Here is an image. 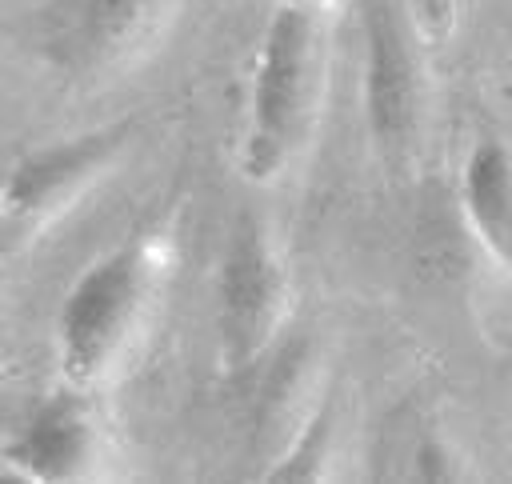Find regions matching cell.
<instances>
[{
  "label": "cell",
  "instance_id": "cell-6",
  "mask_svg": "<svg viewBox=\"0 0 512 484\" xmlns=\"http://www.w3.org/2000/svg\"><path fill=\"white\" fill-rule=\"evenodd\" d=\"M96 420L84 388L44 396L4 440V464L32 480H80L96 460Z\"/></svg>",
  "mask_w": 512,
  "mask_h": 484
},
{
  "label": "cell",
  "instance_id": "cell-8",
  "mask_svg": "<svg viewBox=\"0 0 512 484\" xmlns=\"http://www.w3.org/2000/svg\"><path fill=\"white\" fill-rule=\"evenodd\" d=\"M164 0H72L68 48L84 64H100L136 48L160 20Z\"/></svg>",
  "mask_w": 512,
  "mask_h": 484
},
{
  "label": "cell",
  "instance_id": "cell-5",
  "mask_svg": "<svg viewBox=\"0 0 512 484\" xmlns=\"http://www.w3.org/2000/svg\"><path fill=\"white\" fill-rule=\"evenodd\" d=\"M128 140V128H100V132H84L48 148H36L28 156H20L8 172L4 184V224L8 232L20 228H40L44 220H52L100 168L112 164V156L120 152V144Z\"/></svg>",
  "mask_w": 512,
  "mask_h": 484
},
{
  "label": "cell",
  "instance_id": "cell-2",
  "mask_svg": "<svg viewBox=\"0 0 512 484\" xmlns=\"http://www.w3.org/2000/svg\"><path fill=\"white\" fill-rule=\"evenodd\" d=\"M160 272L164 244L148 232H136L72 280L56 312V352L64 384L88 392L120 364L152 304Z\"/></svg>",
  "mask_w": 512,
  "mask_h": 484
},
{
  "label": "cell",
  "instance_id": "cell-9",
  "mask_svg": "<svg viewBox=\"0 0 512 484\" xmlns=\"http://www.w3.org/2000/svg\"><path fill=\"white\" fill-rule=\"evenodd\" d=\"M332 432H336V412L332 404H320L308 424L296 432V440L288 444V452L264 472L268 480H320L324 476V460L332 448Z\"/></svg>",
  "mask_w": 512,
  "mask_h": 484
},
{
  "label": "cell",
  "instance_id": "cell-10",
  "mask_svg": "<svg viewBox=\"0 0 512 484\" xmlns=\"http://www.w3.org/2000/svg\"><path fill=\"white\" fill-rule=\"evenodd\" d=\"M412 472H416L420 480H452V476H456V464H452L448 448H444L436 436H424L420 448H416Z\"/></svg>",
  "mask_w": 512,
  "mask_h": 484
},
{
  "label": "cell",
  "instance_id": "cell-7",
  "mask_svg": "<svg viewBox=\"0 0 512 484\" xmlns=\"http://www.w3.org/2000/svg\"><path fill=\"white\" fill-rule=\"evenodd\" d=\"M460 208L476 244L512 276V144L484 136L460 168Z\"/></svg>",
  "mask_w": 512,
  "mask_h": 484
},
{
  "label": "cell",
  "instance_id": "cell-1",
  "mask_svg": "<svg viewBox=\"0 0 512 484\" xmlns=\"http://www.w3.org/2000/svg\"><path fill=\"white\" fill-rule=\"evenodd\" d=\"M324 84V0H276L248 92L240 176L272 184L304 148Z\"/></svg>",
  "mask_w": 512,
  "mask_h": 484
},
{
  "label": "cell",
  "instance_id": "cell-3",
  "mask_svg": "<svg viewBox=\"0 0 512 484\" xmlns=\"http://www.w3.org/2000/svg\"><path fill=\"white\" fill-rule=\"evenodd\" d=\"M220 336L232 364H252L288 316V272L260 216L244 212L224 244L216 276Z\"/></svg>",
  "mask_w": 512,
  "mask_h": 484
},
{
  "label": "cell",
  "instance_id": "cell-4",
  "mask_svg": "<svg viewBox=\"0 0 512 484\" xmlns=\"http://www.w3.org/2000/svg\"><path fill=\"white\" fill-rule=\"evenodd\" d=\"M364 28V120L380 152L412 144L420 120V60L396 0H360Z\"/></svg>",
  "mask_w": 512,
  "mask_h": 484
}]
</instances>
